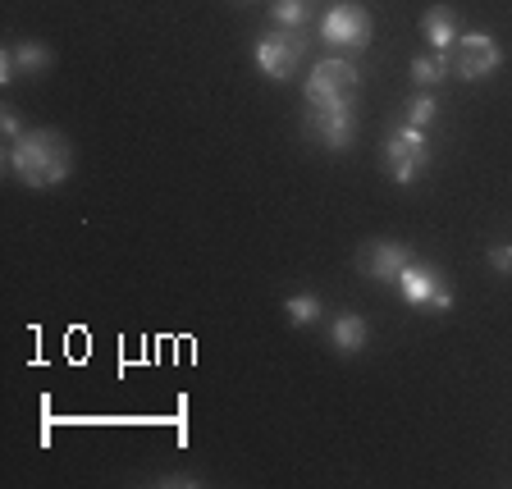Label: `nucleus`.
I'll return each instance as SVG.
<instances>
[{
  "mask_svg": "<svg viewBox=\"0 0 512 489\" xmlns=\"http://www.w3.org/2000/svg\"><path fill=\"white\" fill-rule=\"evenodd\" d=\"M407 261H412V252H407L403 243H371V247H362L357 270L371 275V279H384V284H398V275H403Z\"/></svg>",
  "mask_w": 512,
  "mask_h": 489,
  "instance_id": "1a4fd4ad",
  "label": "nucleus"
},
{
  "mask_svg": "<svg viewBox=\"0 0 512 489\" xmlns=\"http://www.w3.org/2000/svg\"><path fill=\"white\" fill-rule=\"evenodd\" d=\"M302 51H307V42H302L298 32H275V37H261L252 55H256V64H261V74L284 83V78L293 74V64L302 60Z\"/></svg>",
  "mask_w": 512,
  "mask_h": 489,
  "instance_id": "423d86ee",
  "label": "nucleus"
},
{
  "mask_svg": "<svg viewBox=\"0 0 512 489\" xmlns=\"http://www.w3.org/2000/svg\"><path fill=\"white\" fill-rule=\"evenodd\" d=\"M384 160H389V174H394L398 183H412L416 174L430 165L426 128H416V124L394 128V133H389V142H384Z\"/></svg>",
  "mask_w": 512,
  "mask_h": 489,
  "instance_id": "f03ea898",
  "label": "nucleus"
},
{
  "mask_svg": "<svg viewBox=\"0 0 512 489\" xmlns=\"http://www.w3.org/2000/svg\"><path fill=\"white\" fill-rule=\"evenodd\" d=\"M490 266L499 270V275H508V270H512V247H508V243L494 247V252H490Z\"/></svg>",
  "mask_w": 512,
  "mask_h": 489,
  "instance_id": "a211bd4d",
  "label": "nucleus"
},
{
  "mask_svg": "<svg viewBox=\"0 0 512 489\" xmlns=\"http://www.w3.org/2000/svg\"><path fill=\"white\" fill-rule=\"evenodd\" d=\"M320 37L330 46L362 51V46H371V14H366L362 5H334V10L320 19Z\"/></svg>",
  "mask_w": 512,
  "mask_h": 489,
  "instance_id": "39448f33",
  "label": "nucleus"
},
{
  "mask_svg": "<svg viewBox=\"0 0 512 489\" xmlns=\"http://www.w3.org/2000/svg\"><path fill=\"white\" fill-rule=\"evenodd\" d=\"M311 133H316L325 147L348 151L352 147V133H357L352 106H311Z\"/></svg>",
  "mask_w": 512,
  "mask_h": 489,
  "instance_id": "6e6552de",
  "label": "nucleus"
},
{
  "mask_svg": "<svg viewBox=\"0 0 512 489\" xmlns=\"http://www.w3.org/2000/svg\"><path fill=\"white\" fill-rule=\"evenodd\" d=\"M5 165L28 188H55L69 174V147H64L60 133H23L19 142H10Z\"/></svg>",
  "mask_w": 512,
  "mask_h": 489,
  "instance_id": "f257e3e1",
  "label": "nucleus"
},
{
  "mask_svg": "<svg viewBox=\"0 0 512 489\" xmlns=\"http://www.w3.org/2000/svg\"><path fill=\"white\" fill-rule=\"evenodd\" d=\"M284 311H288V320H293V325H316V320H320V302L311 298V293H298V298H288Z\"/></svg>",
  "mask_w": 512,
  "mask_h": 489,
  "instance_id": "2eb2a0df",
  "label": "nucleus"
},
{
  "mask_svg": "<svg viewBox=\"0 0 512 489\" xmlns=\"http://www.w3.org/2000/svg\"><path fill=\"white\" fill-rule=\"evenodd\" d=\"M444 78H448V55H416L412 60V83L421 87V92L439 87Z\"/></svg>",
  "mask_w": 512,
  "mask_h": 489,
  "instance_id": "f8f14e48",
  "label": "nucleus"
},
{
  "mask_svg": "<svg viewBox=\"0 0 512 489\" xmlns=\"http://www.w3.org/2000/svg\"><path fill=\"white\" fill-rule=\"evenodd\" d=\"M14 64H19V74H42V69H51V51H46V46H32V42H19L14 46Z\"/></svg>",
  "mask_w": 512,
  "mask_h": 489,
  "instance_id": "ddd939ff",
  "label": "nucleus"
},
{
  "mask_svg": "<svg viewBox=\"0 0 512 489\" xmlns=\"http://www.w3.org/2000/svg\"><path fill=\"white\" fill-rule=\"evenodd\" d=\"M453 74L467 78V83H476V78H490L494 69L503 64V51L494 46L490 32H462L458 46H453Z\"/></svg>",
  "mask_w": 512,
  "mask_h": 489,
  "instance_id": "20e7f679",
  "label": "nucleus"
},
{
  "mask_svg": "<svg viewBox=\"0 0 512 489\" xmlns=\"http://www.w3.org/2000/svg\"><path fill=\"white\" fill-rule=\"evenodd\" d=\"M435 115H439V101H435V92H421V96H412V101H407V124L426 128Z\"/></svg>",
  "mask_w": 512,
  "mask_h": 489,
  "instance_id": "dca6fc26",
  "label": "nucleus"
},
{
  "mask_svg": "<svg viewBox=\"0 0 512 489\" xmlns=\"http://www.w3.org/2000/svg\"><path fill=\"white\" fill-rule=\"evenodd\" d=\"M421 32H426V42L435 46L439 55H448L453 46H458V37H462L453 10H444V5H439V10H426V19H421Z\"/></svg>",
  "mask_w": 512,
  "mask_h": 489,
  "instance_id": "9d476101",
  "label": "nucleus"
},
{
  "mask_svg": "<svg viewBox=\"0 0 512 489\" xmlns=\"http://www.w3.org/2000/svg\"><path fill=\"white\" fill-rule=\"evenodd\" d=\"M366 320L357 316V311H348V316H339L334 320V330H330V343L339 352H357V348H366Z\"/></svg>",
  "mask_w": 512,
  "mask_h": 489,
  "instance_id": "9b49d317",
  "label": "nucleus"
},
{
  "mask_svg": "<svg viewBox=\"0 0 512 489\" xmlns=\"http://www.w3.org/2000/svg\"><path fill=\"white\" fill-rule=\"evenodd\" d=\"M270 14H275V23H284L288 32H298L302 23H307V0H275Z\"/></svg>",
  "mask_w": 512,
  "mask_h": 489,
  "instance_id": "4468645a",
  "label": "nucleus"
},
{
  "mask_svg": "<svg viewBox=\"0 0 512 489\" xmlns=\"http://www.w3.org/2000/svg\"><path fill=\"white\" fill-rule=\"evenodd\" d=\"M0 133H5V138H10V142H19V138H23L19 119H14V115H0Z\"/></svg>",
  "mask_w": 512,
  "mask_h": 489,
  "instance_id": "6ab92c4d",
  "label": "nucleus"
},
{
  "mask_svg": "<svg viewBox=\"0 0 512 489\" xmlns=\"http://www.w3.org/2000/svg\"><path fill=\"white\" fill-rule=\"evenodd\" d=\"M357 92V64L348 60H320L307 78V106H352Z\"/></svg>",
  "mask_w": 512,
  "mask_h": 489,
  "instance_id": "7ed1b4c3",
  "label": "nucleus"
},
{
  "mask_svg": "<svg viewBox=\"0 0 512 489\" xmlns=\"http://www.w3.org/2000/svg\"><path fill=\"white\" fill-rule=\"evenodd\" d=\"M398 288H403V302H407V307H435V311L453 307V293H448V288L435 279V270L416 266V261H407V266H403V275H398Z\"/></svg>",
  "mask_w": 512,
  "mask_h": 489,
  "instance_id": "0eeeda50",
  "label": "nucleus"
},
{
  "mask_svg": "<svg viewBox=\"0 0 512 489\" xmlns=\"http://www.w3.org/2000/svg\"><path fill=\"white\" fill-rule=\"evenodd\" d=\"M14 78H19V64H14V46H10V51H0V83L10 87Z\"/></svg>",
  "mask_w": 512,
  "mask_h": 489,
  "instance_id": "f3484780",
  "label": "nucleus"
}]
</instances>
